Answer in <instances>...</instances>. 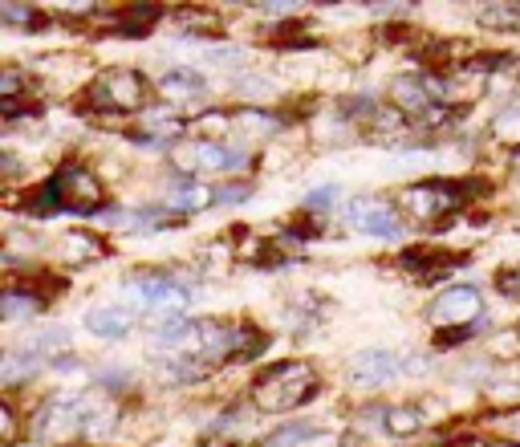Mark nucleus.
<instances>
[{"instance_id":"obj_1","label":"nucleus","mask_w":520,"mask_h":447,"mask_svg":"<svg viewBox=\"0 0 520 447\" xmlns=\"http://www.w3.org/2000/svg\"><path fill=\"white\" fill-rule=\"evenodd\" d=\"M37 216H49V212H78V216H90L102 208L106 191L102 183L82 167V163H65L57 167L41 187H37Z\"/></svg>"},{"instance_id":"obj_2","label":"nucleus","mask_w":520,"mask_h":447,"mask_svg":"<svg viewBox=\"0 0 520 447\" xmlns=\"http://www.w3.org/2000/svg\"><path fill=\"white\" fill-rule=\"evenodd\" d=\"M317 395V370L309 362H277L252 382V403L265 415H285Z\"/></svg>"},{"instance_id":"obj_3","label":"nucleus","mask_w":520,"mask_h":447,"mask_svg":"<svg viewBox=\"0 0 520 447\" xmlns=\"http://www.w3.org/2000/svg\"><path fill=\"white\" fill-rule=\"evenodd\" d=\"M147 94H151V86L139 70H106L90 82L86 102L98 110H139V106H147Z\"/></svg>"},{"instance_id":"obj_4","label":"nucleus","mask_w":520,"mask_h":447,"mask_svg":"<svg viewBox=\"0 0 520 447\" xmlns=\"http://www.w3.org/2000/svg\"><path fill=\"white\" fill-rule=\"evenodd\" d=\"M126 293L135 297L139 305H147L151 313H159L163 322H171V317H183L187 305H191V289L167 273H147V277H130L126 281Z\"/></svg>"},{"instance_id":"obj_5","label":"nucleus","mask_w":520,"mask_h":447,"mask_svg":"<svg viewBox=\"0 0 520 447\" xmlns=\"http://www.w3.org/2000/svg\"><path fill=\"white\" fill-rule=\"evenodd\" d=\"M403 208L411 216H419L423 224H435L443 216H451L460 208V187L455 183H443V179H427V183H415L403 191Z\"/></svg>"},{"instance_id":"obj_6","label":"nucleus","mask_w":520,"mask_h":447,"mask_svg":"<svg viewBox=\"0 0 520 447\" xmlns=\"http://www.w3.org/2000/svg\"><path fill=\"white\" fill-rule=\"evenodd\" d=\"M480 309H484V301H480V293L472 285H455V289H443V297H435L431 317L439 326H447V330H460V326L484 322Z\"/></svg>"},{"instance_id":"obj_7","label":"nucleus","mask_w":520,"mask_h":447,"mask_svg":"<svg viewBox=\"0 0 520 447\" xmlns=\"http://www.w3.org/2000/svg\"><path fill=\"white\" fill-rule=\"evenodd\" d=\"M346 220L366 236H399L403 232L395 208H390L386 200H378V196H354L346 204Z\"/></svg>"},{"instance_id":"obj_8","label":"nucleus","mask_w":520,"mask_h":447,"mask_svg":"<svg viewBox=\"0 0 520 447\" xmlns=\"http://www.w3.org/2000/svg\"><path fill=\"white\" fill-rule=\"evenodd\" d=\"M403 366H399V354L395 350H382V346H370V350H358L354 362H350V378L358 387H386L390 378H399Z\"/></svg>"},{"instance_id":"obj_9","label":"nucleus","mask_w":520,"mask_h":447,"mask_svg":"<svg viewBox=\"0 0 520 447\" xmlns=\"http://www.w3.org/2000/svg\"><path fill=\"white\" fill-rule=\"evenodd\" d=\"M82 326L94 334V338H102V342H118V338H126L130 334V326H135V313H130L126 305H90L86 309V317H82Z\"/></svg>"},{"instance_id":"obj_10","label":"nucleus","mask_w":520,"mask_h":447,"mask_svg":"<svg viewBox=\"0 0 520 447\" xmlns=\"http://www.w3.org/2000/svg\"><path fill=\"white\" fill-rule=\"evenodd\" d=\"M45 301L49 297H41L33 289H9L0 297V317H5V322H25V317H37L45 309Z\"/></svg>"},{"instance_id":"obj_11","label":"nucleus","mask_w":520,"mask_h":447,"mask_svg":"<svg viewBox=\"0 0 520 447\" xmlns=\"http://www.w3.org/2000/svg\"><path fill=\"white\" fill-rule=\"evenodd\" d=\"M159 90H163V98H171V102H195L204 94V78L195 74V70H171L163 82H159Z\"/></svg>"},{"instance_id":"obj_12","label":"nucleus","mask_w":520,"mask_h":447,"mask_svg":"<svg viewBox=\"0 0 520 447\" xmlns=\"http://www.w3.org/2000/svg\"><path fill=\"white\" fill-rule=\"evenodd\" d=\"M378 423L386 435L403 439V435H415L423 427V411L419 407H386V411H378Z\"/></svg>"},{"instance_id":"obj_13","label":"nucleus","mask_w":520,"mask_h":447,"mask_svg":"<svg viewBox=\"0 0 520 447\" xmlns=\"http://www.w3.org/2000/svg\"><path fill=\"white\" fill-rule=\"evenodd\" d=\"M41 362H45L41 354H33L29 346H21V350H9V354H5V362H0V374H5V382L13 387V382H21V378L37 374V366H41Z\"/></svg>"},{"instance_id":"obj_14","label":"nucleus","mask_w":520,"mask_h":447,"mask_svg":"<svg viewBox=\"0 0 520 447\" xmlns=\"http://www.w3.org/2000/svg\"><path fill=\"white\" fill-rule=\"evenodd\" d=\"M114 21H118V29H122L126 37H147L151 25L159 21V9H151V5H130V9H122Z\"/></svg>"},{"instance_id":"obj_15","label":"nucleus","mask_w":520,"mask_h":447,"mask_svg":"<svg viewBox=\"0 0 520 447\" xmlns=\"http://www.w3.org/2000/svg\"><path fill=\"white\" fill-rule=\"evenodd\" d=\"M191 159L200 167H212V171H232L244 155L240 151H228V147H216V143H195L191 147Z\"/></svg>"},{"instance_id":"obj_16","label":"nucleus","mask_w":520,"mask_h":447,"mask_svg":"<svg viewBox=\"0 0 520 447\" xmlns=\"http://www.w3.org/2000/svg\"><path fill=\"white\" fill-rule=\"evenodd\" d=\"M480 25H488V29H520V5H488V9H480Z\"/></svg>"},{"instance_id":"obj_17","label":"nucleus","mask_w":520,"mask_h":447,"mask_svg":"<svg viewBox=\"0 0 520 447\" xmlns=\"http://www.w3.org/2000/svg\"><path fill=\"white\" fill-rule=\"evenodd\" d=\"M492 135L504 143H520V106H508L504 114L492 118Z\"/></svg>"},{"instance_id":"obj_18","label":"nucleus","mask_w":520,"mask_h":447,"mask_svg":"<svg viewBox=\"0 0 520 447\" xmlns=\"http://www.w3.org/2000/svg\"><path fill=\"white\" fill-rule=\"evenodd\" d=\"M338 200H342V187H338V183H330V187H313L309 196H305V204H309L313 212H330Z\"/></svg>"},{"instance_id":"obj_19","label":"nucleus","mask_w":520,"mask_h":447,"mask_svg":"<svg viewBox=\"0 0 520 447\" xmlns=\"http://www.w3.org/2000/svg\"><path fill=\"white\" fill-rule=\"evenodd\" d=\"M313 435H317V427H313V423H293L289 431L273 435V439H269V447H297V443H305V439H313Z\"/></svg>"},{"instance_id":"obj_20","label":"nucleus","mask_w":520,"mask_h":447,"mask_svg":"<svg viewBox=\"0 0 520 447\" xmlns=\"http://www.w3.org/2000/svg\"><path fill=\"white\" fill-rule=\"evenodd\" d=\"M0 21L33 29V25H41V13H37V9H21V5H0Z\"/></svg>"},{"instance_id":"obj_21","label":"nucleus","mask_w":520,"mask_h":447,"mask_svg":"<svg viewBox=\"0 0 520 447\" xmlns=\"http://www.w3.org/2000/svg\"><path fill=\"white\" fill-rule=\"evenodd\" d=\"M204 200H208L204 187H179L167 204H171V208H204Z\"/></svg>"},{"instance_id":"obj_22","label":"nucleus","mask_w":520,"mask_h":447,"mask_svg":"<svg viewBox=\"0 0 520 447\" xmlns=\"http://www.w3.org/2000/svg\"><path fill=\"white\" fill-rule=\"evenodd\" d=\"M496 289H500L504 297H520V269H504V273L496 277Z\"/></svg>"},{"instance_id":"obj_23","label":"nucleus","mask_w":520,"mask_h":447,"mask_svg":"<svg viewBox=\"0 0 520 447\" xmlns=\"http://www.w3.org/2000/svg\"><path fill=\"white\" fill-rule=\"evenodd\" d=\"M244 196H248V183H232V187L220 191V204H240Z\"/></svg>"},{"instance_id":"obj_24","label":"nucleus","mask_w":520,"mask_h":447,"mask_svg":"<svg viewBox=\"0 0 520 447\" xmlns=\"http://www.w3.org/2000/svg\"><path fill=\"white\" fill-rule=\"evenodd\" d=\"M500 423H504V427H508V431H516V435H520V411H512V415H504V419H500Z\"/></svg>"},{"instance_id":"obj_25","label":"nucleus","mask_w":520,"mask_h":447,"mask_svg":"<svg viewBox=\"0 0 520 447\" xmlns=\"http://www.w3.org/2000/svg\"><path fill=\"white\" fill-rule=\"evenodd\" d=\"M496 447H516V443H496Z\"/></svg>"}]
</instances>
